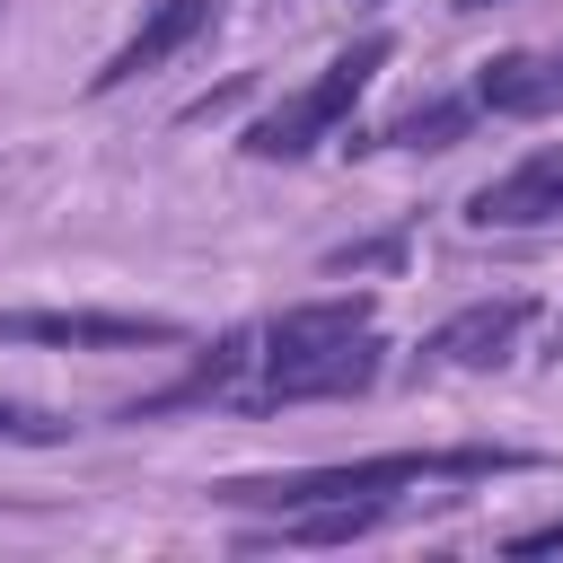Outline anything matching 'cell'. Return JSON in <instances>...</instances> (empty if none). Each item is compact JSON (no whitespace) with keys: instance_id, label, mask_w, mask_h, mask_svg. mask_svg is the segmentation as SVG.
<instances>
[{"instance_id":"cell-1","label":"cell","mask_w":563,"mask_h":563,"mask_svg":"<svg viewBox=\"0 0 563 563\" xmlns=\"http://www.w3.org/2000/svg\"><path fill=\"white\" fill-rule=\"evenodd\" d=\"M387 369L378 343V299L369 290H334V299H290L255 325V369L229 405L246 413H282V405H334V396H369Z\"/></svg>"},{"instance_id":"cell-2","label":"cell","mask_w":563,"mask_h":563,"mask_svg":"<svg viewBox=\"0 0 563 563\" xmlns=\"http://www.w3.org/2000/svg\"><path fill=\"white\" fill-rule=\"evenodd\" d=\"M545 466L537 449H501V440H466V449H378V457H343V466H290V475H229L211 484L220 510H308V501H405L422 484H493V475H528Z\"/></svg>"},{"instance_id":"cell-3","label":"cell","mask_w":563,"mask_h":563,"mask_svg":"<svg viewBox=\"0 0 563 563\" xmlns=\"http://www.w3.org/2000/svg\"><path fill=\"white\" fill-rule=\"evenodd\" d=\"M387 62H396V35H387V26L352 35V44H343V53H334L308 88H290L273 114H255L238 150H246V158H308V150L343 141V132H352V106L369 97V79H378Z\"/></svg>"},{"instance_id":"cell-4","label":"cell","mask_w":563,"mask_h":563,"mask_svg":"<svg viewBox=\"0 0 563 563\" xmlns=\"http://www.w3.org/2000/svg\"><path fill=\"white\" fill-rule=\"evenodd\" d=\"M0 343H44V352H176L185 325L150 308H0Z\"/></svg>"},{"instance_id":"cell-5","label":"cell","mask_w":563,"mask_h":563,"mask_svg":"<svg viewBox=\"0 0 563 563\" xmlns=\"http://www.w3.org/2000/svg\"><path fill=\"white\" fill-rule=\"evenodd\" d=\"M537 325V299H519V290H501V299H466L457 317H440L431 334H422V369H501L510 352H519V334Z\"/></svg>"},{"instance_id":"cell-6","label":"cell","mask_w":563,"mask_h":563,"mask_svg":"<svg viewBox=\"0 0 563 563\" xmlns=\"http://www.w3.org/2000/svg\"><path fill=\"white\" fill-rule=\"evenodd\" d=\"M220 26V0H150V18L106 53V70L88 79V97H114V88H132V79H150V70H167L185 44H202Z\"/></svg>"},{"instance_id":"cell-7","label":"cell","mask_w":563,"mask_h":563,"mask_svg":"<svg viewBox=\"0 0 563 563\" xmlns=\"http://www.w3.org/2000/svg\"><path fill=\"white\" fill-rule=\"evenodd\" d=\"M466 220H475V229H554V220H563V150H537V158H519L510 176L475 185V194H466Z\"/></svg>"},{"instance_id":"cell-8","label":"cell","mask_w":563,"mask_h":563,"mask_svg":"<svg viewBox=\"0 0 563 563\" xmlns=\"http://www.w3.org/2000/svg\"><path fill=\"white\" fill-rule=\"evenodd\" d=\"M475 106L501 123H545L563 114V44L554 53H493L475 70Z\"/></svg>"},{"instance_id":"cell-9","label":"cell","mask_w":563,"mask_h":563,"mask_svg":"<svg viewBox=\"0 0 563 563\" xmlns=\"http://www.w3.org/2000/svg\"><path fill=\"white\" fill-rule=\"evenodd\" d=\"M475 114H484L475 88H457V97H422V106H405L387 132H361V141L343 132V150H457V141L475 132Z\"/></svg>"},{"instance_id":"cell-10","label":"cell","mask_w":563,"mask_h":563,"mask_svg":"<svg viewBox=\"0 0 563 563\" xmlns=\"http://www.w3.org/2000/svg\"><path fill=\"white\" fill-rule=\"evenodd\" d=\"M0 440H26V449H53V440H70V422H53V413H35V405H0Z\"/></svg>"},{"instance_id":"cell-11","label":"cell","mask_w":563,"mask_h":563,"mask_svg":"<svg viewBox=\"0 0 563 563\" xmlns=\"http://www.w3.org/2000/svg\"><path fill=\"white\" fill-rule=\"evenodd\" d=\"M501 554H563V519H545V528H519Z\"/></svg>"},{"instance_id":"cell-12","label":"cell","mask_w":563,"mask_h":563,"mask_svg":"<svg viewBox=\"0 0 563 563\" xmlns=\"http://www.w3.org/2000/svg\"><path fill=\"white\" fill-rule=\"evenodd\" d=\"M484 9H501V0H457V18H484Z\"/></svg>"}]
</instances>
